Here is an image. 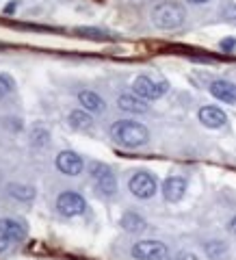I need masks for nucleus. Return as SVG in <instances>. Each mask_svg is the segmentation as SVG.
<instances>
[{
    "instance_id": "obj_21",
    "label": "nucleus",
    "mask_w": 236,
    "mask_h": 260,
    "mask_svg": "<svg viewBox=\"0 0 236 260\" xmlns=\"http://www.w3.org/2000/svg\"><path fill=\"white\" fill-rule=\"evenodd\" d=\"M221 50H234L236 48V39L234 37H225V39H221Z\"/></svg>"
},
{
    "instance_id": "obj_19",
    "label": "nucleus",
    "mask_w": 236,
    "mask_h": 260,
    "mask_svg": "<svg viewBox=\"0 0 236 260\" xmlns=\"http://www.w3.org/2000/svg\"><path fill=\"white\" fill-rule=\"evenodd\" d=\"M13 91V80L9 76L0 74V100H5L7 95H9Z\"/></svg>"
},
{
    "instance_id": "obj_3",
    "label": "nucleus",
    "mask_w": 236,
    "mask_h": 260,
    "mask_svg": "<svg viewBox=\"0 0 236 260\" xmlns=\"http://www.w3.org/2000/svg\"><path fill=\"white\" fill-rule=\"evenodd\" d=\"M132 91L134 95L143 98L145 102L148 100H158L169 91V83L167 80H154L150 76H137L132 83Z\"/></svg>"
},
{
    "instance_id": "obj_6",
    "label": "nucleus",
    "mask_w": 236,
    "mask_h": 260,
    "mask_svg": "<svg viewBox=\"0 0 236 260\" xmlns=\"http://www.w3.org/2000/svg\"><path fill=\"white\" fill-rule=\"evenodd\" d=\"M56 210L63 217H78L87 210V202L80 193L76 191H63L59 198H56Z\"/></svg>"
},
{
    "instance_id": "obj_23",
    "label": "nucleus",
    "mask_w": 236,
    "mask_h": 260,
    "mask_svg": "<svg viewBox=\"0 0 236 260\" xmlns=\"http://www.w3.org/2000/svg\"><path fill=\"white\" fill-rule=\"evenodd\" d=\"M180 260H199L195 254H191V251H184V254H180Z\"/></svg>"
},
{
    "instance_id": "obj_7",
    "label": "nucleus",
    "mask_w": 236,
    "mask_h": 260,
    "mask_svg": "<svg viewBox=\"0 0 236 260\" xmlns=\"http://www.w3.org/2000/svg\"><path fill=\"white\" fill-rule=\"evenodd\" d=\"M130 254H132L137 260H167L169 249H167L165 243L150 239V241L134 243L132 249H130Z\"/></svg>"
},
{
    "instance_id": "obj_9",
    "label": "nucleus",
    "mask_w": 236,
    "mask_h": 260,
    "mask_svg": "<svg viewBox=\"0 0 236 260\" xmlns=\"http://www.w3.org/2000/svg\"><path fill=\"white\" fill-rule=\"evenodd\" d=\"M186 193V178L184 176H169L165 182H162V198L167 202H180Z\"/></svg>"
},
{
    "instance_id": "obj_14",
    "label": "nucleus",
    "mask_w": 236,
    "mask_h": 260,
    "mask_svg": "<svg viewBox=\"0 0 236 260\" xmlns=\"http://www.w3.org/2000/svg\"><path fill=\"white\" fill-rule=\"evenodd\" d=\"M117 107L126 113H145L148 111V102L134 93H121L117 98Z\"/></svg>"
},
{
    "instance_id": "obj_22",
    "label": "nucleus",
    "mask_w": 236,
    "mask_h": 260,
    "mask_svg": "<svg viewBox=\"0 0 236 260\" xmlns=\"http://www.w3.org/2000/svg\"><path fill=\"white\" fill-rule=\"evenodd\" d=\"M9 245H11V241H7L3 234H0V251H7V249H9Z\"/></svg>"
},
{
    "instance_id": "obj_18",
    "label": "nucleus",
    "mask_w": 236,
    "mask_h": 260,
    "mask_svg": "<svg viewBox=\"0 0 236 260\" xmlns=\"http://www.w3.org/2000/svg\"><path fill=\"white\" fill-rule=\"evenodd\" d=\"M204 249H206L208 258H213V260H223L227 256V245L223 241H210V243H206Z\"/></svg>"
},
{
    "instance_id": "obj_26",
    "label": "nucleus",
    "mask_w": 236,
    "mask_h": 260,
    "mask_svg": "<svg viewBox=\"0 0 236 260\" xmlns=\"http://www.w3.org/2000/svg\"><path fill=\"white\" fill-rule=\"evenodd\" d=\"M15 7H18V3H11V5H9V7H7V13H11V11H13V9H15Z\"/></svg>"
},
{
    "instance_id": "obj_10",
    "label": "nucleus",
    "mask_w": 236,
    "mask_h": 260,
    "mask_svg": "<svg viewBox=\"0 0 236 260\" xmlns=\"http://www.w3.org/2000/svg\"><path fill=\"white\" fill-rule=\"evenodd\" d=\"M0 234L11 243H20L26 239V225L20 223L18 219L5 217V219H0Z\"/></svg>"
},
{
    "instance_id": "obj_16",
    "label": "nucleus",
    "mask_w": 236,
    "mask_h": 260,
    "mask_svg": "<svg viewBox=\"0 0 236 260\" xmlns=\"http://www.w3.org/2000/svg\"><path fill=\"white\" fill-rule=\"evenodd\" d=\"M68 119H70V126L76 128V130L91 128V113H87V111H72Z\"/></svg>"
},
{
    "instance_id": "obj_4",
    "label": "nucleus",
    "mask_w": 236,
    "mask_h": 260,
    "mask_svg": "<svg viewBox=\"0 0 236 260\" xmlns=\"http://www.w3.org/2000/svg\"><path fill=\"white\" fill-rule=\"evenodd\" d=\"M91 180L95 184V189L100 191L102 195H115L117 191V178L113 174V169L109 165H104V162H93L91 165Z\"/></svg>"
},
{
    "instance_id": "obj_11",
    "label": "nucleus",
    "mask_w": 236,
    "mask_h": 260,
    "mask_svg": "<svg viewBox=\"0 0 236 260\" xmlns=\"http://www.w3.org/2000/svg\"><path fill=\"white\" fill-rule=\"evenodd\" d=\"M197 117L206 128H223L227 124V115L219 107H201Z\"/></svg>"
},
{
    "instance_id": "obj_1",
    "label": "nucleus",
    "mask_w": 236,
    "mask_h": 260,
    "mask_svg": "<svg viewBox=\"0 0 236 260\" xmlns=\"http://www.w3.org/2000/svg\"><path fill=\"white\" fill-rule=\"evenodd\" d=\"M111 137L124 148H141L150 139V130L139 121L132 119H119L111 126Z\"/></svg>"
},
{
    "instance_id": "obj_5",
    "label": "nucleus",
    "mask_w": 236,
    "mask_h": 260,
    "mask_svg": "<svg viewBox=\"0 0 236 260\" xmlns=\"http://www.w3.org/2000/svg\"><path fill=\"white\" fill-rule=\"evenodd\" d=\"M130 193L134 195L137 200H150L156 195L158 191V182L150 172H137L128 182Z\"/></svg>"
},
{
    "instance_id": "obj_15",
    "label": "nucleus",
    "mask_w": 236,
    "mask_h": 260,
    "mask_svg": "<svg viewBox=\"0 0 236 260\" xmlns=\"http://www.w3.org/2000/svg\"><path fill=\"white\" fill-rule=\"evenodd\" d=\"M121 228L128 232H143L145 228V219L141 215H137V213H124V217H121Z\"/></svg>"
},
{
    "instance_id": "obj_17",
    "label": "nucleus",
    "mask_w": 236,
    "mask_h": 260,
    "mask_svg": "<svg viewBox=\"0 0 236 260\" xmlns=\"http://www.w3.org/2000/svg\"><path fill=\"white\" fill-rule=\"evenodd\" d=\"M9 189V195L15 200H22V202H30L32 198H35V189L28 184H9L7 186Z\"/></svg>"
},
{
    "instance_id": "obj_25",
    "label": "nucleus",
    "mask_w": 236,
    "mask_h": 260,
    "mask_svg": "<svg viewBox=\"0 0 236 260\" xmlns=\"http://www.w3.org/2000/svg\"><path fill=\"white\" fill-rule=\"evenodd\" d=\"M191 5H206V3H210V0H189Z\"/></svg>"
},
{
    "instance_id": "obj_24",
    "label": "nucleus",
    "mask_w": 236,
    "mask_h": 260,
    "mask_svg": "<svg viewBox=\"0 0 236 260\" xmlns=\"http://www.w3.org/2000/svg\"><path fill=\"white\" fill-rule=\"evenodd\" d=\"M227 230H230V232L234 234V237H236V217H232V219H230V223H227Z\"/></svg>"
},
{
    "instance_id": "obj_13",
    "label": "nucleus",
    "mask_w": 236,
    "mask_h": 260,
    "mask_svg": "<svg viewBox=\"0 0 236 260\" xmlns=\"http://www.w3.org/2000/svg\"><path fill=\"white\" fill-rule=\"evenodd\" d=\"M78 102L83 104V109L87 113H93V115H97V113H102L107 109V102L102 100V95H97L95 91H89V89L78 93Z\"/></svg>"
},
{
    "instance_id": "obj_12",
    "label": "nucleus",
    "mask_w": 236,
    "mask_h": 260,
    "mask_svg": "<svg viewBox=\"0 0 236 260\" xmlns=\"http://www.w3.org/2000/svg\"><path fill=\"white\" fill-rule=\"evenodd\" d=\"M208 89H210V93H213L217 100L227 102V104H234L236 102V85L230 83V80H223V78L213 80Z\"/></svg>"
},
{
    "instance_id": "obj_2",
    "label": "nucleus",
    "mask_w": 236,
    "mask_h": 260,
    "mask_svg": "<svg viewBox=\"0 0 236 260\" xmlns=\"http://www.w3.org/2000/svg\"><path fill=\"white\" fill-rule=\"evenodd\" d=\"M186 11L178 3H160L152 9V24L160 30H174L184 24Z\"/></svg>"
},
{
    "instance_id": "obj_8",
    "label": "nucleus",
    "mask_w": 236,
    "mask_h": 260,
    "mask_svg": "<svg viewBox=\"0 0 236 260\" xmlns=\"http://www.w3.org/2000/svg\"><path fill=\"white\" fill-rule=\"evenodd\" d=\"M83 167H85L83 158L72 150H63L59 156H56V169L65 176H78L80 172H83Z\"/></svg>"
},
{
    "instance_id": "obj_20",
    "label": "nucleus",
    "mask_w": 236,
    "mask_h": 260,
    "mask_svg": "<svg viewBox=\"0 0 236 260\" xmlns=\"http://www.w3.org/2000/svg\"><path fill=\"white\" fill-rule=\"evenodd\" d=\"M76 32L83 37H91V39H107V32L100 28H76Z\"/></svg>"
}]
</instances>
